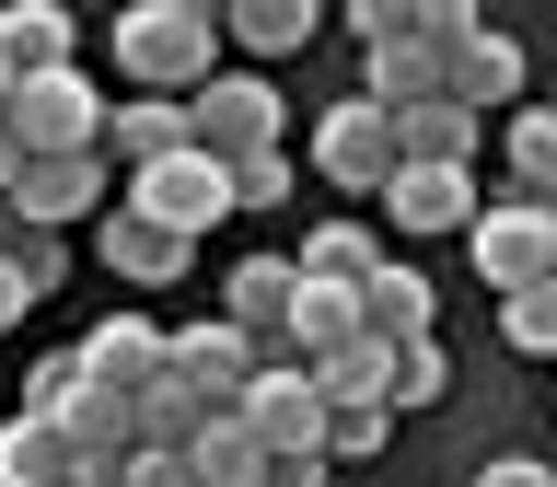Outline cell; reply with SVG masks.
Listing matches in <instances>:
<instances>
[{"label":"cell","instance_id":"7a4b0ae2","mask_svg":"<svg viewBox=\"0 0 557 487\" xmlns=\"http://www.w3.org/2000/svg\"><path fill=\"white\" fill-rule=\"evenodd\" d=\"M24 417H47L82 464H139V407L128 395H104V383H82V360H35V383H24Z\"/></svg>","mask_w":557,"mask_h":487},{"label":"cell","instance_id":"4fadbf2b","mask_svg":"<svg viewBox=\"0 0 557 487\" xmlns=\"http://www.w3.org/2000/svg\"><path fill=\"white\" fill-rule=\"evenodd\" d=\"M244 429L268 452H325V383H313L302 360H268L256 395H244Z\"/></svg>","mask_w":557,"mask_h":487},{"label":"cell","instance_id":"5b68a950","mask_svg":"<svg viewBox=\"0 0 557 487\" xmlns=\"http://www.w3.org/2000/svg\"><path fill=\"white\" fill-rule=\"evenodd\" d=\"M313 163H325V186H348V198H383V186L407 174V139H395V116H383L372 93H348V104H325Z\"/></svg>","mask_w":557,"mask_h":487},{"label":"cell","instance_id":"cb8c5ba5","mask_svg":"<svg viewBox=\"0 0 557 487\" xmlns=\"http://www.w3.org/2000/svg\"><path fill=\"white\" fill-rule=\"evenodd\" d=\"M395 139H407V163H465L476 174V116H465V104H418V116H395Z\"/></svg>","mask_w":557,"mask_h":487},{"label":"cell","instance_id":"ffe728a7","mask_svg":"<svg viewBox=\"0 0 557 487\" xmlns=\"http://www.w3.org/2000/svg\"><path fill=\"white\" fill-rule=\"evenodd\" d=\"M313 0H244V12H221V35H233L244 59H290V47H313Z\"/></svg>","mask_w":557,"mask_h":487},{"label":"cell","instance_id":"30bf717a","mask_svg":"<svg viewBox=\"0 0 557 487\" xmlns=\"http://www.w3.org/2000/svg\"><path fill=\"white\" fill-rule=\"evenodd\" d=\"M476 174H465V163H407V174H395V186H383V221H395V233H407V244H465V233H476Z\"/></svg>","mask_w":557,"mask_h":487},{"label":"cell","instance_id":"4316f807","mask_svg":"<svg viewBox=\"0 0 557 487\" xmlns=\"http://www.w3.org/2000/svg\"><path fill=\"white\" fill-rule=\"evenodd\" d=\"M348 35H360V59H383V47H442V35H430V0H360Z\"/></svg>","mask_w":557,"mask_h":487},{"label":"cell","instance_id":"2e32d148","mask_svg":"<svg viewBox=\"0 0 557 487\" xmlns=\"http://www.w3.org/2000/svg\"><path fill=\"white\" fill-rule=\"evenodd\" d=\"M0 70H12V82L82 70V24H70L59 0H12V12H0Z\"/></svg>","mask_w":557,"mask_h":487},{"label":"cell","instance_id":"1f68e13d","mask_svg":"<svg viewBox=\"0 0 557 487\" xmlns=\"http://www.w3.org/2000/svg\"><path fill=\"white\" fill-rule=\"evenodd\" d=\"M12 267H24V290L47 302V290L70 278V244H59V233H24V244H12Z\"/></svg>","mask_w":557,"mask_h":487},{"label":"cell","instance_id":"d6986e66","mask_svg":"<svg viewBox=\"0 0 557 487\" xmlns=\"http://www.w3.org/2000/svg\"><path fill=\"white\" fill-rule=\"evenodd\" d=\"M383 267H395V255L372 244V221H325V233L302 244V278H325V290H372Z\"/></svg>","mask_w":557,"mask_h":487},{"label":"cell","instance_id":"4dcf8cb0","mask_svg":"<svg viewBox=\"0 0 557 487\" xmlns=\"http://www.w3.org/2000/svg\"><path fill=\"white\" fill-rule=\"evenodd\" d=\"M290 198V151H256V163H233V209H278Z\"/></svg>","mask_w":557,"mask_h":487},{"label":"cell","instance_id":"ac0fdd59","mask_svg":"<svg viewBox=\"0 0 557 487\" xmlns=\"http://www.w3.org/2000/svg\"><path fill=\"white\" fill-rule=\"evenodd\" d=\"M82 452L47 429V417H0V487H70Z\"/></svg>","mask_w":557,"mask_h":487},{"label":"cell","instance_id":"5bb4252c","mask_svg":"<svg viewBox=\"0 0 557 487\" xmlns=\"http://www.w3.org/2000/svg\"><path fill=\"white\" fill-rule=\"evenodd\" d=\"M174 151H198L186 104H163V93H128L116 116H104V174H163Z\"/></svg>","mask_w":557,"mask_h":487},{"label":"cell","instance_id":"8fae6325","mask_svg":"<svg viewBox=\"0 0 557 487\" xmlns=\"http://www.w3.org/2000/svg\"><path fill=\"white\" fill-rule=\"evenodd\" d=\"M12 209H24V233H70V221L116 209V174H104V151H47V163H24Z\"/></svg>","mask_w":557,"mask_h":487},{"label":"cell","instance_id":"74e56055","mask_svg":"<svg viewBox=\"0 0 557 487\" xmlns=\"http://www.w3.org/2000/svg\"><path fill=\"white\" fill-rule=\"evenodd\" d=\"M70 487H128V464H82V476H70Z\"/></svg>","mask_w":557,"mask_h":487},{"label":"cell","instance_id":"603a6c76","mask_svg":"<svg viewBox=\"0 0 557 487\" xmlns=\"http://www.w3.org/2000/svg\"><path fill=\"white\" fill-rule=\"evenodd\" d=\"M313 383H325V407H395V348H383V337H348Z\"/></svg>","mask_w":557,"mask_h":487},{"label":"cell","instance_id":"52a82bcc","mask_svg":"<svg viewBox=\"0 0 557 487\" xmlns=\"http://www.w3.org/2000/svg\"><path fill=\"white\" fill-rule=\"evenodd\" d=\"M128 209L139 221H163L174 244H198L233 221V163H209V151H174L163 174H128Z\"/></svg>","mask_w":557,"mask_h":487},{"label":"cell","instance_id":"d4e9b609","mask_svg":"<svg viewBox=\"0 0 557 487\" xmlns=\"http://www.w3.org/2000/svg\"><path fill=\"white\" fill-rule=\"evenodd\" d=\"M372 104H383V116L442 104V47H383V59H372Z\"/></svg>","mask_w":557,"mask_h":487},{"label":"cell","instance_id":"d6a6232c","mask_svg":"<svg viewBox=\"0 0 557 487\" xmlns=\"http://www.w3.org/2000/svg\"><path fill=\"white\" fill-rule=\"evenodd\" d=\"M128 487H198V464H186V452H139Z\"/></svg>","mask_w":557,"mask_h":487},{"label":"cell","instance_id":"7c38bea8","mask_svg":"<svg viewBox=\"0 0 557 487\" xmlns=\"http://www.w3.org/2000/svg\"><path fill=\"white\" fill-rule=\"evenodd\" d=\"M70 360H82V383H104V395H128V407H139V395L174 372V325H151V313H104Z\"/></svg>","mask_w":557,"mask_h":487},{"label":"cell","instance_id":"83f0119b","mask_svg":"<svg viewBox=\"0 0 557 487\" xmlns=\"http://www.w3.org/2000/svg\"><path fill=\"white\" fill-rule=\"evenodd\" d=\"M499 337H511L522 360H557V278H534V290L499 302Z\"/></svg>","mask_w":557,"mask_h":487},{"label":"cell","instance_id":"277c9868","mask_svg":"<svg viewBox=\"0 0 557 487\" xmlns=\"http://www.w3.org/2000/svg\"><path fill=\"white\" fill-rule=\"evenodd\" d=\"M465 267L511 302V290H534V278H557V209L546 198H487L476 233H465Z\"/></svg>","mask_w":557,"mask_h":487},{"label":"cell","instance_id":"44dd1931","mask_svg":"<svg viewBox=\"0 0 557 487\" xmlns=\"http://www.w3.org/2000/svg\"><path fill=\"white\" fill-rule=\"evenodd\" d=\"M360 325H372L383 348H418V337H430V278H418V267H383L372 290H360Z\"/></svg>","mask_w":557,"mask_h":487},{"label":"cell","instance_id":"836d02e7","mask_svg":"<svg viewBox=\"0 0 557 487\" xmlns=\"http://www.w3.org/2000/svg\"><path fill=\"white\" fill-rule=\"evenodd\" d=\"M325 476H337L325 452H278V464H268V487H325Z\"/></svg>","mask_w":557,"mask_h":487},{"label":"cell","instance_id":"6da1fadb","mask_svg":"<svg viewBox=\"0 0 557 487\" xmlns=\"http://www.w3.org/2000/svg\"><path fill=\"white\" fill-rule=\"evenodd\" d=\"M104 47H116V70H128L139 93L198 104L209 82H221V47H233V35H221V12H209V0H128Z\"/></svg>","mask_w":557,"mask_h":487},{"label":"cell","instance_id":"3957f363","mask_svg":"<svg viewBox=\"0 0 557 487\" xmlns=\"http://www.w3.org/2000/svg\"><path fill=\"white\" fill-rule=\"evenodd\" d=\"M430 35H442V93L465 104V116H487V104H522V35H499L487 12H465V0H430Z\"/></svg>","mask_w":557,"mask_h":487},{"label":"cell","instance_id":"8d00e7d4","mask_svg":"<svg viewBox=\"0 0 557 487\" xmlns=\"http://www.w3.org/2000/svg\"><path fill=\"white\" fill-rule=\"evenodd\" d=\"M24 163H35V151H24V139H12V116H0V198L24 186Z\"/></svg>","mask_w":557,"mask_h":487},{"label":"cell","instance_id":"e575fe53","mask_svg":"<svg viewBox=\"0 0 557 487\" xmlns=\"http://www.w3.org/2000/svg\"><path fill=\"white\" fill-rule=\"evenodd\" d=\"M476 487H557V476H546V464H534V452H499V464H487Z\"/></svg>","mask_w":557,"mask_h":487},{"label":"cell","instance_id":"f1b7e54d","mask_svg":"<svg viewBox=\"0 0 557 487\" xmlns=\"http://www.w3.org/2000/svg\"><path fill=\"white\" fill-rule=\"evenodd\" d=\"M395 441V407H325V464H372Z\"/></svg>","mask_w":557,"mask_h":487},{"label":"cell","instance_id":"f546056e","mask_svg":"<svg viewBox=\"0 0 557 487\" xmlns=\"http://www.w3.org/2000/svg\"><path fill=\"white\" fill-rule=\"evenodd\" d=\"M442 395H453V360H442V337L395 348V407H442Z\"/></svg>","mask_w":557,"mask_h":487},{"label":"cell","instance_id":"f35d334b","mask_svg":"<svg viewBox=\"0 0 557 487\" xmlns=\"http://www.w3.org/2000/svg\"><path fill=\"white\" fill-rule=\"evenodd\" d=\"M12 244H24V209H12V198H0V255H12Z\"/></svg>","mask_w":557,"mask_h":487},{"label":"cell","instance_id":"9a60e30c","mask_svg":"<svg viewBox=\"0 0 557 487\" xmlns=\"http://www.w3.org/2000/svg\"><path fill=\"white\" fill-rule=\"evenodd\" d=\"M94 255H104L116 278H128V290H163V278H186V255H198V244H174L163 221H139V209L116 198V209L94 221Z\"/></svg>","mask_w":557,"mask_h":487},{"label":"cell","instance_id":"484cf974","mask_svg":"<svg viewBox=\"0 0 557 487\" xmlns=\"http://www.w3.org/2000/svg\"><path fill=\"white\" fill-rule=\"evenodd\" d=\"M499 151H511L522 198H546V209H557V104H522V116H511V139H499Z\"/></svg>","mask_w":557,"mask_h":487},{"label":"cell","instance_id":"ba28073f","mask_svg":"<svg viewBox=\"0 0 557 487\" xmlns=\"http://www.w3.org/2000/svg\"><path fill=\"white\" fill-rule=\"evenodd\" d=\"M104 116L116 104L82 82V70H47V82H12V139H24L35 163L47 151H104Z\"/></svg>","mask_w":557,"mask_h":487},{"label":"cell","instance_id":"ab89813d","mask_svg":"<svg viewBox=\"0 0 557 487\" xmlns=\"http://www.w3.org/2000/svg\"><path fill=\"white\" fill-rule=\"evenodd\" d=\"M0 116H12V70H0Z\"/></svg>","mask_w":557,"mask_h":487},{"label":"cell","instance_id":"8992f818","mask_svg":"<svg viewBox=\"0 0 557 487\" xmlns=\"http://www.w3.org/2000/svg\"><path fill=\"white\" fill-rule=\"evenodd\" d=\"M186 128H198L209 163H256V151H278V82L268 70H221V82L186 104Z\"/></svg>","mask_w":557,"mask_h":487},{"label":"cell","instance_id":"d590c367","mask_svg":"<svg viewBox=\"0 0 557 487\" xmlns=\"http://www.w3.org/2000/svg\"><path fill=\"white\" fill-rule=\"evenodd\" d=\"M35 313V290H24V267H12V255H0V337H12V325H24Z\"/></svg>","mask_w":557,"mask_h":487},{"label":"cell","instance_id":"7402d4cb","mask_svg":"<svg viewBox=\"0 0 557 487\" xmlns=\"http://www.w3.org/2000/svg\"><path fill=\"white\" fill-rule=\"evenodd\" d=\"M186 464H198V487H268V464H278V452L256 441L244 417H209V429H198V452H186Z\"/></svg>","mask_w":557,"mask_h":487},{"label":"cell","instance_id":"e0dca14e","mask_svg":"<svg viewBox=\"0 0 557 487\" xmlns=\"http://www.w3.org/2000/svg\"><path fill=\"white\" fill-rule=\"evenodd\" d=\"M290 302H302V255H244V267H233V290H221V325H244L256 348H278Z\"/></svg>","mask_w":557,"mask_h":487},{"label":"cell","instance_id":"9c48e42d","mask_svg":"<svg viewBox=\"0 0 557 487\" xmlns=\"http://www.w3.org/2000/svg\"><path fill=\"white\" fill-rule=\"evenodd\" d=\"M256 372H268V348L244 337V325H174V383H186L209 417H244Z\"/></svg>","mask_w":557,"mask_h":487}]
</instances>
